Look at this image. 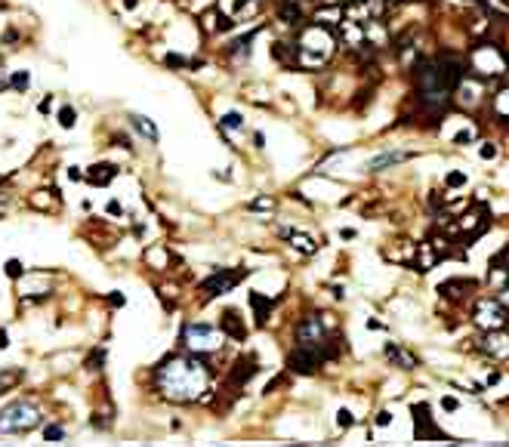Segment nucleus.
<instances>
[{
    "instance_id": "nucleus-12",
    "label": "nucleus",
    "mask_w": 509,
    "mask_h": 447,
    "mask_svg": "<svg viewBox=\"0 0 509 447\" xmlns=\"http://www.w3.org/2000/svg\"><path fill=\"white\" fill-rule=\"evenodd\" d=\"M414 426H416V441H429V438H444L441 429L432 423L429 404H414ZM448 441V438H444Z\"/></svg>"
},
{
    "instance_id": "nucleus-7",
    "label": "nucleus",
    "mask_w": 509,
    "mask_h": 447,
    "mask_svg": "<svg viewBox=\"0 0 509 447\" xmlns=\"http://www.w3.org/2000/svg\"><path fill=\"white\" fill-rule=\"evenodd\" d=\"M321 349H315V346H296L290 355H287V370L296 377H312L315 370L321 367Z\"/></svg>"
},
{
    "instance_id": "nucleus-8",
    "label": "nucleus",
    "mask_w": 509,
    "mask_h": 447,
    "mask_svg": "<svg viewBox=\"0 0 509 447\" xmlns=\"http://www.w3.org/2000/svg\"><path fill=\"white\" fill-rule=\"evenodd\" d=\"M241 278H244V272L241 268H222V272H213L207 281L201 284V293H204V303L213 300V296H222L229 290H235V287L241 284Z\"/></svg>"
},
{
    "instance_id": "nucleus-9",
    "label": "nucleus",
    "mask_w": 509,
    "mask_h": 447,
    "mask_svg": "<svg viewBox=\"0 0 509 447\" xmlns=\"http://www.w3.org/2000/svg\"><path fill=\"white\" fill-rule=\"evenodd\" d=\"M293 337H296V342H300V346H315V349H321V346H324V340H327V330H324L321 315H309V318H303L300 324H296Z\"/></svg>"
},
{
    "instance_id": "nucleus-48",
    "label": "nucleus",
    "mask_w": 509,
    "mask_h": 447,
    "mask_svg": "<svg viewBox=\"0 0 509 447\" xmlns=\"http://www.w3.org/2000/svg\"><path fill=\"white\" fill-rule=\"evenodd\" d=\"M497 4H503V6H506V9H509V0H497Z\"/></svg>"
},
{
    "instance_id": "nucleus-40",
    "label": "nucleus",
    "mask_w": 509,
    "mask_h": 447,
    "mask_svg": "<svg viewBox=\"0 0 509 447\" xmlns=\"http://www.w3.org/2000/svg\"><path fill=\"white\" fill-rule=\"evenodd\" d=\"M441 404H444V411H457V407H460V404H457V398H444Z\"/></svg>"
},
{
    "instance_id": "nucleus-31",
    "label": "nucleus",
    "mask_w": 509,
    "mask_h": 447,
    "mask_svg": "<svg viewBox=\"0 0 509 447\" xmlns=\"http://www.w3.org/2000/svg\"><path fill=\"white\" fill-rule=\"evenodd\" d=\"M164 65H167V68H189V62H185L182 56H176V53H167L164 56Z\"/></svg>"
},
{
    "instance_id": "nucleus-26",
    "label": "nucleus",
    "mask_w": 509,
    "mask_h": 447,
    "mask_svg": "<svg viewBox=\"0 0 509 447\" xmlns=\"http://www.w3.org/2000/svg\"><path fill=\"white\" fill-rule=\"evenodd\" d=\"M247 210H250V213H263V210H275V198H272V194H263V198H256V201H250V204H247Z\"/></svg>"
},
{
    "instance_id": "nucleus-38",
    "label": "nucleus",
    "mask_w": 509,
    "mask_h": 447,
    "mask_svg": "<svg viewBox=\"0 0 509 447\" xmlns=\"http://www.w3.org/2000/svg\"><path fill=\"white\" fill-rule=\"evenodd\" d=\"M108 303H111V305H115V309H120V305H124V296H120V293L115 290V293H111V296H108Z\"/></svg>"
},
{
    "instance_id": "nucleus-47",
    "label": "nucleus",
    "mask_w": 509,
    "mask_h": 447,
    "mask_svg": "<svg viewBox=\"0 0 509 447\" xmlns=\"http://www.w3.org/2000/svg\"><path fill=\"white\" fill-rule=\"evenodd\" d=\"M136 4H139V0H124V6H127V9H136Z\"/></svg>"
},
{
    "instance_id": "nucleus-2",
    "label": "nucleus",
    "mask_w": 509,
    "mask_h": 447,
    "mask_svg": "<svg viewBox=\"0 0 509 447\" xmlns=\"http://www.w3.org/2000/svg\"><path fill=\"white\" fill-rule=\"evenodd\" d=\"M333 31L324 25H303L300 34H296L293 41V56H296V65H303V68H318L333 56Z\"/></svg>"
},
{
    "instance_id": "nucleus-19",
    "label": "nucleus",
    "mask_w": 509,
    "mask_h": 447,
    "mask_svg": "<svg viewBox=\"0 0 509 447\" xmlns=\"http://www.w3.org/2000/svg\"><path fill=\"white\" fill-rule=\"evenodd\" d=\"M278 19H281L284 25L303 28V6H300V0H284V4L278 6Z\"/></svg>"
},
{
    "instance_id": "nucleus-35",
    "label": "nucleus",
    "mask_w": 509,
    "mask_h": 447,
    "mask_svg": "<svg viewBox=\"0 0 509 447\" xmlns=\"http://www.w3.org/2000/svg\"><path fill=\"white\" fill-rule=\"evenodd\" d=\"M472 139H476V130H463V133L453 136V142L463 145V142H472Z\"/></svg>"
},
{
    "instance_id": "nucleus-43",
    "label": "nucleus",
    "mask_w": 509,
    "mask_h": 447,
    "mask_svg": "<svg viewBox=\"0 0 509 447\" xmlns=\"http://www.w3.org/2000/svg\"><path fill=\"white\" fill-rule=\"evenodd\" d=\"M253 142H256V148H263L266 145V136L263 133H253Z\"/></svg>"
},
{
    "instance_id": "nucleus-5",
    "label": "nucleus",
    "mask_w": 509,
    "mask_h": 447,
    "mask_svg": "<svg viewBox=\"0 0 509 447\" xmlns=\"http://www.w3.org/2000/svg\"><path fill=\"white\" fill-rule=\"evenodd\" d=\"M179 342H182V349L194 352V355H210V352H216L222 346L219 330L207 321H189L179 333Z\"/></svg>"
},
{
    "instance_id": "nucleus-46",
    "label": "nucleus",
    "mask_w": 509,
    "mask_h": 447,
    "mask_svg": "<svg viewBox=\"0 0 509 447\" xmlns=\"http://www.w3.org/2000/svg\"><path fill=\"white\" fill-rule=\"evenodd\" d=\"M497 383H500V374H497V370H494V374L488 377V386H497Z\"/></svg>"
},
{
    "instance_id": "nucleus-16",
    "label": "nucleus",
    "mask_w": 509,
    "mask_h": 447,
    "mask_svg": "<svg viewBox=\"0 0 509 447\" xmlns=\"http://www.w3.org/2000/svg\"><path fill=\"white\" fill-rule=\"evenodd\" d=\"M411 157H414V152H386V154L370 157V161H367V170L377 173V170H386V167H395V164L411 161Z\"/></svg>"
},
{
    "instance_id": "nucleus-15",
    "label": "nucleus",
    "mask_w": 509,
    "mask_h": 447,
    "mask_svg": "<svg viewBox=\"0 0 509 447\" xmlns=\"http://www.w3.org/2000/svg\"><path fill=\"white\" fill-rule=\"evenodd\" d=\"M117 173H120V170H117L115 164H105V161H102V164H93L90 170L83 173V179H87L90 185H99V189H105L108 182L117 179Z\"/></svg>"
},
{
    "instance_id": "nucleus-41",
    "label": "nucleus",
    "mask_w": 509,
    "mask_h": 447,
    "mask_svg": "<svg viewBox=\"0 0 509 447\" xmlns=\"http://www.w3.org/2000/svg\"><path fill=\"white\" fill-rule=\"evenodd\" d=\"M108 213H111V216H117V213H120V204L111 201V204H108Z\"/></svg>"
},
{
    "instance_id": "nucleus-33",
    "label": "nucleus",
    "mask_w": 509,
    "mask_h": 447,
    "mask_svg": "<svg viewBox=\"0 0 509 447\" xmlns=\"http://www.w3.org/2000/svg\"><path fill=\"white\" fill-rule=\"evenodd\" d=\"M444 185H448V189H460V185H466V173H448Z\"/></svg>"
},
{
    "instance_id": "nucleus-29",
    "label": "nucleus",
    "mask_w": 509,
    "mask_h": 447,
    "mask_svg": "<svg viewBox=\"0 0 509 447\" xmlns=\"http://www.w3.org/2000/svg\"><path fill=\"white\" fill-rule=\"evenodd\" d=\"M337 426H340V429H349V426H355V414H352L349 407H340V414H337Z\"/></svg>"
},
{
    "instance_id": "nucleus-11",
    "label": "nucleus",
    "mask_w": 509,
    "mask_h": 447,
    "mask_svg": "<svg viewBox=\"0 0 509 447\" xmlns=\"http://www.w3.org/2000/svg\"><path fill=\"white\" fill-rule=\"evenodd\" d=\"M256 374H259V361H256L253 355H244V358H238L235 364H231V370H229V386H231V389H244Z\"/></svg>"
},
{
    "instance_id": "nucleus-39",
    "label": "nucleus",
    "mask_w": 509,
    "mask_h": 447,
    "mask_svg": "<svg viewBox=\"0 0 509 447\" xmlns=\"http://www.w3.org/2000/svg\"><path fill=\"white\" fill-rule=\"evenodd\" d=\"M50 108H53V99H50V96H46V99L41 102V105H37V111H41V115H46Z\"/></svg>"
},
{
    "instance_id": "nucleus-24",
    "label": "nucleus",
    "mask_w": 509,
    "mask_h": 447,
    "mask_svg": "<svg viewBox=\"0 0 509 447\" xmlns=\"http://www.w3.org/2000/svg\"><path fill=\"white\" fill-rule=\"evenodd\" d=\"M219 130L222 133H241V130H244V117H241L238 111H226V115L219 117Z\"/></svg>"
},
{
    "instance_id": "nucleus-13",
    "label": "nucleus",
    "mask_w": 509,
    "mask_h": 447,
    "mask_svg": "<svg viewBox=\"0 0 509 447\" xmlns=\"http://www.w3.org/2000/svg\"><path fill=\"white\" fill-rule=\"evenodd\" d=\"M219 330H222V337H231L235 342L247 340V327H244V318H241L238 309H226L219 315Z\"/></svg>"
},
{
    "instance_id": "nucleus-34",
    "label": "nucleus",
    "mask_w": 509,
    "mask_h": 447,
    "mask_svg": "<svg viewBox=\"0 0 509 447\" xmlns=\"http://www.w3.org/2000/svg\"><path fill=\"white\" fill-rule=\"evenodd\" d=\"M22 272H25V268H22V263H19V259H9V263H6V275H9V278H22Z\"/></svg>"
},
{
    "instance_id": "nucleus-1",
    "label": "nucleus",
    "mask_w": 509,
    "mask_h": 447,
    "mask_svg": "<svg viewBox=\"0 0 509 447\" xmlns=\"http://www.w3.org/2000/svg\"><path fill=\"white\" fill-rule=\"evenodd\" d=\"M152 383L164 401L173 404H194L210 392L213 383V364L207 355H167L154 367Z\"/></svg>"
},
{
    "instance_id": "nucleus-17",
    "label": "nucleus",
    "mask_w": 509,
    "mask_h": 447,
    "mask_svg": "<svg viewBox=\"0 0 509 447\" xmlns=\"http://www.w3.org/2000/svg\"><path fill=\"white\" fill-rule=\"evenodd\" d=\"M130 127H133L142 139H148L152 145L161 142V133H157V127H154L152 117H145V115H130Z\"/></svg>"
},
{
    "instance_id": "nucleus-32",
    "label": "nucleus",
    "mask_w": 509,
    "mask_h": 447,
    "mask_svg": "<svg viewBox=\"0 0 509 447\" xmlns=\"http://www.w3.org/2000/svg\"><path fill=\"white\" fill-rule=\"evenodd\" d=\"M478 154H481V161H494V157H497V145L494 142H481Z\"/></svg>"
},
{
    "instance_id": "nucleus-36",
    "label": "nucleus",
    "mask_w": 509,
    "mask_h": 447,
    "mask_svg": "<svg viewBox=\"0 0 509 447\" xmlns=\"http://www.w3.org/2000/svg\"><path fill=\"white\" fill-rule=\"evenodd\" d=\"M68 179H71V182H80V179H83V170H80V167H68Z\"/></svg>"
},
{
    "instance_id": "nucleus-30",
    "label": "nucleus",
    "mask_w": 509,
    "mask_h": 447,
    "mask_svg": "<svg viewBox=\"0 0 509 447\" xmlns=\"http://www.w3.org/2000/svg\"><path fill=\"white\" fill-rule=\"evenodd\" d=\"M102 364H105V349H93V355L87 358V367L90 370H102Z\"/></svg>"
},
{
    "instance_id": "nucleus-10",
    "label": "nucleus",
    "mask_w": 509,
    "mask_h": 447,
    "mask_svg": "<svg viewBox=\"0 0 509 447\" xmlns=\"http://www.w3.org/2000/svg\"><path fill=\"white\" fill-rule=\"evenodd\" d=\"M481 352H485L488 358L494 361H509V333L506 327H497V330H485V337H481Z\"/></svg>"
},
{
    "instance_id": "nucleus-4",
    "label": "nucleus",
    "mask_w": 509,
    "mask_h": 447,
    "mask_svg": "<svg viewBox=\"0 0 509 447\" xmlns=\"http://www.w3.org/2000/svg\"><path fill=\"white\" fill-rule=\"evenodd\" d=\"M466 68H472L478 78H497L509 68V59L497 43H476L466 59Z\"/></svg>"
},
{
    "instance_id": "nucleus-28",
    "label": "nucleus",
    "mask_w": 509,
    "mask_h": 447,
    "mask_svg": "<svg viewBox=\"0 0 509 447\" xmlns=\"http://www.w3.org/2000/svg\"><path fill=\"white\" fill-rule=\"evenodd\" d=\"M43 438L56 444V441H62V438H65V429H62L59 423H50V426H46V429H43Z\"/></svg>"
},
{
    "instance_id": "nucleus-6",
    "label": "nucleus",
    "mask_w": 509,
    "mask_h": 447,
    "mask_svg": "<svg viewBox=\"0 0 509 447\" xmlns=\"http://www.w3.org/2000/svg\"><path fill=\"white\" fill-rule=\"evenodd\" d=\"M472 321H476V327H481V330L506 327L509 324V309L497 300V296H481V300L476 303V309H472Z\"/></svg>"
},
{
    "instance_id": "nucleus-44",
    "label": "nucleus",
    "mask_w": 509,
    "mask_h": 447,
    "mask_svg": "<svg viewBox=\"0 0 509 447\" xmlns=\"http://www.w3.org/2000/svg\"><path fill=\"white\" fill-rule=\"evenodd\" d=\"M497 263H506V268H509V247H506V250H503V253H500V256H497Z\"/></svg>"
},
{
    "instance_id": "nucleus-3",
    "label": "nucleus",
    "mask_w": 509,
    "mask_h": 447,
    "mask_svg": "<svg viewBox=\"0 0 509 447\" xmlns=\"http://www.w3.org/2000/svg\"><path fill=\"white\" fill-rule=\"evenodd\" d=\"M41 407H37L34 401H13L6 404L4 411H0V432L4 435H25L41 426Z\"/></svg>"
},
{
    "instance_id": "nucleus-27",
    "label": "nucleus",
    "mask_w": 509,
    "mask_h": 447,
    "mask_svg": "<svg viewBox=\"0 0 509 447\" xmlns=\"http://www.w3.org/2000/svg\"><path fill=\"white\" fill-rule=\"evenodd\" d=\"M59 124H62L65 130H71L74 124H78V111H74L71 105H62V108H59Z\"/></svg>"
},
{
    "instance_id": "nucleus-45",
    "label": "nucleus",
    "mask_w": 509,
    "mask_h": 447,
    "mask_svg": "<svg viewBox=\"0 0 509 447\" xmlns=\"http://www.w3.org/2000/svg\"><path fill=\"white\" fill-rule=\"evenodd\" d=\"M9 346V337H6V330H0V349H6Z\"/></svg>"
},
{
    "instance_id": "nucleus-14",
    "label": "nucleus",
    "mask_w": 509,
    "mask_h": 447,
    "mask_svg": "<svg viewBox=\"0 0 509 447\" xmlns=\"http://www.w3.org/2000/svg\"><path fill=\"white\" fill-rule=\"evenodd\" d=\"M281 235L290 241V247L296 250V253H303V256L318 253V247H321V241H315L312 235H305V231H300V228H287V231H281Z\"/></svg>"
},
{
    "instance_id": "nucleus-25",
    "label": "nucleus",
    "mask_w": 509,
    "mask_h": 447,
    "mask_svg": "<svg viewBox=\"0 0 509 447\" xmlns=\"http://www.w3.org/2000/svg\"><path fill=\"white\" fill-rule=\"evenodd\" d=\"M9 87H13L16 93H25L28 87H31V74H28V71H16L13 78H9Z\"/></svg>"
},
{
    "instance_id": "nucleus-21",
    "label": "nucleus",
    "mask_w": 509,
    "mask_h": 447,
    "mask_svg": "<svg viewBox=\"0 0 509 447\" xmlns=\"http://www.w3.org/2000/svg\"><path fill=\"white\" fill-rule=\"evenodd\" d=\"M250 305H253V312H256V327H266L268 312H272V300L263 293H256V290H250Z\"/></svg>"
},
{
    "instance_id": "nucleus-20",
    "label": "nucleus",
    "mask_w": 509,
    "mask_h": 447,
    "mask_svg": "<svg viewBox=\"0 0 509 447\" xmlns=\"http://www.w3.org/2000/svg\"><path fill=\"white\" fill-rule=\"evenodd\" d=\"M386 358L392 361V364H398L402 370H414L416 367V355H411V352L402 349V346H395V342H389L386 346Z\"/></svg>"
},
{
    "instance_id": "nucleus-42",
    "label": "nucleus",
    "mask_w": 509,
    "mask_h": 447,
    "mask_svg": "<svg viewBox=\"0 0 509 447\" xmlns=\"http://www.w3.org/2000/svg\"><path fill=\"white\" fill-rule=\"evenodd\" d=\"M340 238H342V241H352V238H355V231H352V228H342Z\"/></svg>"
},
{
    "instance_id": "nucleus-18",
    "label": "nucleus",
    "mask_w": 509,
    "mask_h": 447,
    "mask_svg": "<svg viewBox=\"0 0 509 447\" xmlns=\"http://www.w3.org/2000/svg\"><path fill=\"white\" fill-rule=\"evenodd\" d=\"M476 290V281H463V278H457V281H444L439 287L441 296H448V300H463L466 293Z\"/></svg>"
},
{
    "instance_id": "nucleus-22",
    "label": "nucleus",
    "mask_w": 509,
    "mask_h": 447,
    "mask_svg": "<svg viewBox=\"0 0 509 447\" xmlns=\"http://www.w3.org/2000/svg\"><path fill=\"white\" fill-rule=\"evenodd\" d=\"M256 31H259V28H256ZM256 31H250V34H244V37H238V41H231V43L226 46V53L231 56V59H250V43H253Z\"/></svg>"
},
{
    "instance_id": "nucleus-23",
    "label": "nucleus",
    "mask_w": 509,
    "mask_h": 447,
    "mask_svg": "<svg viewBox=\"0 0 509 447\" xmlns=\"http://www.w3.org/2000/svg\"><path fill=\"white\" fill-rule=\"evenodd\" d=\"M490 108H494V115L500 117V124H509V87L497 93L494 102H490Z\"/></svg>"
},
{
    "instance_id": "nucleus-37",
    "label": "nucleus",
    "mask_w": 509,
    "mask_h": 447,
    "mask_svg": "<svg viewBox=\"0 0 509 447\" xmlns=\"http://www.w3.org/2000/svg\"><path fill=\"white\" fill-rule=\"evenodd\" d=\"M389 423H392V414H389V411H379V414H377V426H389Z\"/></svg>"
}]
</instances>
